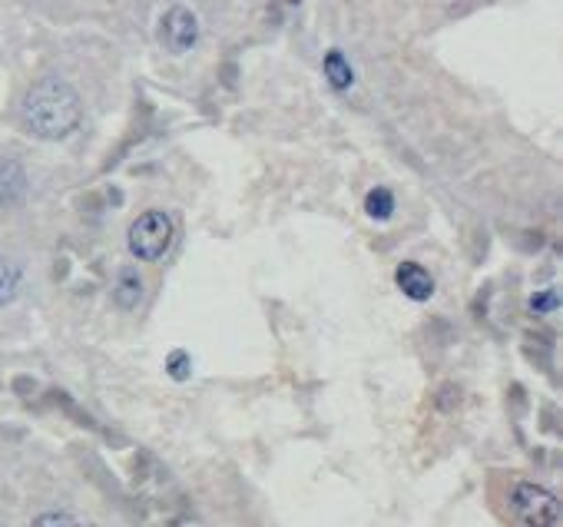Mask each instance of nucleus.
I'll use <instances>...</instances> for the list:
<instances>
[{"label":"nucleus","mask_w":563,"mask_h":527,"mask_svg":"<svg viewBox=\"0 0 563 527\" xmlns=\"http://www.w3.org/2000/svg\"><path fill=\"white\" fill-rule=\"evenodd\" d=\"M24 126L40 140H63L80 126V97L70 83L47 77L24 97Z\"/></svg>","instance_id":"nucleus-1"},{"label":"nucleus","mask_w":563,"mask_h":527,"mask_svg":"<svg viewBox=\"0 0 563 527\" xmlns=\"http://www.w3.org/2000/svg\"><path fill=\"white\" fill-rule=\"evenodd\" d=\"M511 514L517 524L524 527H557L560 524V501L554 491H547L544 484L534 481H517L511 494H507Z\"/></svg>","instance_id":"nucleus-2"},{"label":"nucleus","mask_w":563,"mask_h":527,"mask_svg":"<svg viewBox=\"0 0 563 527\" xmlns=\"http://www.w3.org/2000/svg\"><path fill=\"white\" fill-rule=\"evenodd\" d=\"M126 242H130V252L136 259L156 262L159 256H166L169 242H173V219L166 213H159V209H150V213H143L130 226Z\"/></svg>","instance_id":"nucleus-3"},{"label":"nucleus","mask_w":563,"mask_h":527,"mask_svg":"<svg viewBox=\"0 0 563 527\" xmlns=\"http://www.w3.org/2000/svg\"><path fill=\"white\" fill-rule=\"evenodd\" d=\"M159 40L169 54H186L199 40V20L189 7H169L159 20Z\"/></svg>","instance_id":"nucleus-4"},{"label":"nucleus","mask_w":563,"mask_h":527,"mask_svg":"<svg viewBox=\"0 0 563 527\" xmlns=\"http://www.w3.org/2000/svg\"><path fill=\"white\" fill-rule=\"evenodd\" d=\"M398 279V289L408 295L414 302H428L434 295V279L428 269H421L418 262H405V266H398L395 272Z\"/></svg>","instance_id":"nucleus-5"},{"label":"nucleus","mask_w":563,"mask_h":527,"mask_svg":"<svg viewBox=\"0 0 563 527\" xmlns=\"http://www.w3.org/2000/svg\"><path fill=\"white\" fill-rule=\"evenodd\" d=\"M113 299H116V305H123V309L140 305L143 282H140V276H136V269H120V276H116V282H113Z\"/></svg>","instance_id":"nucleus-6"},{"label":"nucleus","mask_w":563,"mask_h":527,"mask_svg":"<svg viewBox=\"0 0 563 527\" xmlns=\"http://www.w3.org/2000/svg\"><path fill=\"white\" fill-rule=\"evenodd\" d=\"M27 189V179H24V170H20L17 163H0V203L10 206L17 203L20 196H24Z\"/></svg>","instance_id":"nucleus-7"},{"label":"nucleus","mask_w":563,"mask_h":527,"mask_svg":"<svg viewBox=\"0 0 563 527\" xmlns=\"http://www.w3.org/2000/svg\"><path fill=\"white\" fill-rule=\"evenodd\" d=\"M325 77H328V83H332L335 90L352 87L355 77H352V67H348L342 50H328V54H325Z\"/></svg>","instance_id":"nucleus-8"},{"label":"nucleus","mask_w":563,"mask_h":527,"mask_svg":"<svg viewBox=\"0 0 563 527\" xmlns=\"http://www.w3.org/2000/svg\"><path fill=\"white\" fill-rule=\"evenodd\" d=\"M365 209L371 219H391V213H395V196H391L388 189H371L365 199Z\"/></svg>","instance_id":"nucleus-9"},{"label":"nucleus","mask_w":563,"mask_h":527,"mask_svg":"<svg viewBox=\"0 0 563 527\" xmlns=\"http://www.w3.org/2000/svg\"><path fill=\"white\" fill-rule=\"evenodd\" d=\"M17 286H20V272H17V266H14L10 259L0 256V305L14 302Z\"/></svg>","instance_id":"nucleus-10"},{"label":"nucleus","mask_w":563,"mask_h":527,"mask_svg":"<svg viewBox=\"0 0 563 527\" xmlns=\"http://www.w3.org/2000/svg\"><path fill=\"white\" fill-rule=\"evenodd\" d=\"M30 527H80V524H77V518H70V514L53 511V514H40Z\"/></svg>","instance_id":"nucleus-11"},{"label":"nucleus","mask_w":563,"mask_h":527,"mask_svg":"<svg viewBox=\"0 0 563 527\" xmlns=\"http://www.w3.org/2000/svg\"><path fill=\"white\" fill-rule=\"evenodd\" d=\"M554 309H557V292H540L530 299V312H537V315H547Z\"/></svg>","instance_id":"nucleus-12"},{"label":"nucleus","mask_w":563,"mask_h":527,"mask_svg":"<svg viewBox=\"0 0 563 527\" xmlns=\"http://www.w3.org/2000/svg\"><path fill=\"white\" fill-rule=\"evenodd\" d=\"M183 358H186V355H179V352H176V355H173V362H169V368H173V375H176V378H183Z\"/></svg>","instance_id":"nucleus-13"}]
</instances>
